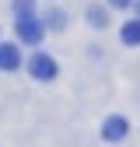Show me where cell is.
<instances>
[{
    "label": "cell",
    "mask_w": 140,
    "mask_h": 147,
    "mask_svg": "<svg viewBox=\"0 0 140 147\" xmlns=\"http://www.w3.org/2000/svg\"><path fill=\"white\" fill-rule=\"evenodd\" d=\"M18 39L28 42V46L42 42V21L35 14H21V18H18Z\"/></svg>",
    "instance_id": "1"
},
{
    "label": "cell",
    "mask_w": 140,
    "mask_h": 147,
    "mask_svg": "<svg viewBox=\"0 0 140 147\" xmlns=\"http://www.w3.org/2000/svg\"><path fill=\"white\" fill-rule=\"evenodd\" d=\"M28 70H32V77H39V81H52L56 77V60L46 56V53H35L28 60Z\"/></svg>",
    "instance_id": "2"
},
{
    "label": "cell",
    "mask_w": 140,
    "mask_h": 147,
    "mask_svg": "<svg viewBox=\"0 0 140 147\" xmlns=\"http://www.w3.org/2000/svg\"><path fill=\"white\" fill-rule=\"evenodd\" d=\"M126 130H130V123L122 119V116H112V119H105L102 137H105V140H122V137H126Z\"/></svg>",
    "instance_id": "3"
},
{
    "label": "cell",
    "mask_w": 140,
    "mask_h": 147,
    "mask_svg": "<svg viewBox=\"0 0 140 147\" xmlns=\"http://www.w3.org/2000/svg\"><path fill=\"white\" fill-rule=\"evenodd\" d=\"M18 67H21L18 46H0V70H18Z\"/></svg>",
    "instance_id": "4"
},
{
    "label": "cell",
    "mask_w": 140,
    "mask_h": 147,
    "mask_svg": "<svg viewBox=\"0 0 140 147\" xmlns=\"http://www.w3.org/2000/svg\"><path fill=\"white\" fill-rule=\"evenodd\" d=\"M122 42L126 46H140V21H126L122 25Z\"/></svg>",
    "instance_id": "5"
},
{
    "label": "cell",
    "mask_w": 140,
    "mask_h": 147,
    "mask_svg": "<svg viewBox=\"0 0 140 147\" xmlns=\"http://www.w3.org/2000/svg\"><path fill=\"white\" fill-rule=\"evenodd\" d=\"M91 25H98V28H105V11H91Z\"/></svg>",
    "instance_id": "6"
},
{
    "label": "cell",
    "mask_w": 140,
    "mask_h": 147,
    "mask_svg": "<svg viewBox=\"0 0 140 147\" xmlns=\"http://www.w3.org/2000/svg\"><path fill=\"white\" fill-rule=\"evenodd\" d=\"M109 4H112V7H122V11H126V7L133 4V0H109Z\"/></svg>",
    "instance_id": "7"
}]
</instances>
